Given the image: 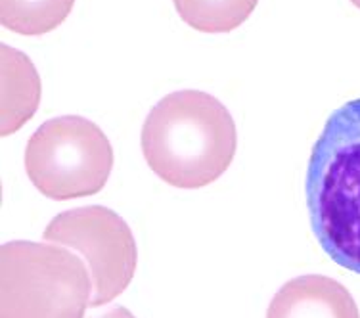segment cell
Returning a JSON list of instances; mask_svg holds the SVG:
<instances>
[{"instance_id": "obj_1", "label": "cell", "mask_w": 360, "mask_h": 318, "mask_svg": "<svg viewBox=\"0 0 360 318\" xmlns=\"http://www.w3.org/2000/svg\"><path fill=\"white\" fill-rule=\"evenodd\" d=\"M140 142L146 163L163 182L198 190L226 173L238 132L226 106L215 96L176 90L148 113Z\"/></svg>"}, {"instance_id": "obj_2", "label": "cell", "mask_w": 360, "mask_h": 318, "mask_svg": "<svg viewBox=\"0 0 360 318\" xmlns=\"http://www.w3.org/2000/svg\"><path fill=\"white\" fill-rule=\"evenodd\" d=\"M305 200L326 255L360 274V98L333 111L312 146Z\"/></svg>"}, {"instance_id": "obj_3", "label": "cell", "mask_w": 360, "mask_h": 318, "mask_svg": "<svg viewBox=\"0 0 360 318\" xmlns=\"http://www.w3.org/2000/svg\"><path fill=\"white\" fill-rule=\"evenodd\" d=\"M89 267L50 243L8 242L0 251V318H84Z\"/></svg>"}, {"instance_id": "obj_4", "label": "cell", "mask_w": 360, "mask_h": 318, "mask_svg": "<svg viewBox=\"0 0 360 318\" xmlns=\"http://www.w3.org/2000/svg\"><path fill=\"white\" fill-rule=\"evenodd\" d=\"M113 169V148L104 131L81 115L44 123L25 146V171L33 186L50 200L98 194Z\"/></svg>"}, {"instance_id": "obj_5", "label": "cell", "mask_w": 360, "mask_h": 318, "mask_svg": "<svg viewBox=\"0 0 360 318\" xmlns=\"http://www.w3.org/2000/svg\"><path fill=\"white\" fill-rule=\"evenodd\" d=\"M42 236L83 257L92 278L90 307L110 303L132 282L139 263L136 242L115 211L104 205L63 211L50 221Z\"/></svg>"}, {"instance_id": "obj_6", "label": "cell", "mask_w": 360, "mask_h": 318, "mask_svg": "<svg viewBox=\"0 0 360 318\" xmlns=\"http://www.w3.org/2000/svg\"><path fill=\"white\" fill-rule=\"evenodd\" d=\"M266 318H360V312L343 284L322 274H305L278 290Z\"/></svg>"}, {"instance_id": "obj_7", "label": "cell", "mask_w": 360, "mask_h": 318, "mask_svg": "<svg viewBox=\"0 0 360 318\" xmlns=\"http://www.w3.org/2000/svg\"><path fill=\"white\" fill-rule=\"evenodd\" d=\"M41 100V81L20 50L2 44V136L33 117Z\"/></svg>"}, {"instance_id": "obj_8", "label": "cell", "mask_w": 360, "mask_h": 318, "mask_svg": "<svg viewBox=\"0 0 360 318\" xmlns=\"http://www.w3.org/2000/svg\"><path fill=\"white\" fill-rule=\"evenodd\" d=\"M75 0H0V21L14 33L41 37L62 25Z\"/></svg>"}, {"instance_id": "obj_9", "label": "cell", "mask_w": 360, "mask_h": 318, "mask_svg": "<svg viewBox=\"0 0 360 318\" xmlns=\"http://www.w3.org/2000/svg\"><path fill=\"white\" fill-rule=\"evenodd\" d=\"M184 23L201 33H229L240 27L259 0H173Z\"/></svg>"}, {"instance_id": "obj_10", "label": "cell", "mask_w": 360, "mask_h": 318, "mask_svg": "<svg viewBox=\"0 0 360 318\" xmlns=\"http://www.w3.org/2000/svg\"><path fill=\"white\" fill-rule=\"evenodd\" d=\"M94 318H136V317H134L129 309H125V307H113V309H110V311L102 312V314H98V317Z\"/></svg>"}, {"instance_id": "obj_11", "label": "cell", "mask_w": 360, "mask_h": 318, "mask_svg": "<svg viewBox=\"0 0 360 318\" xmlns=\"http://www.w3.org/2000/svg\"><path fill=\"white\" fill-rule=\"evenodd\" d=\"M351 2H353L354 6H356V8H359V10H360V0H351Z\"/></svg>"}]
</instances>
